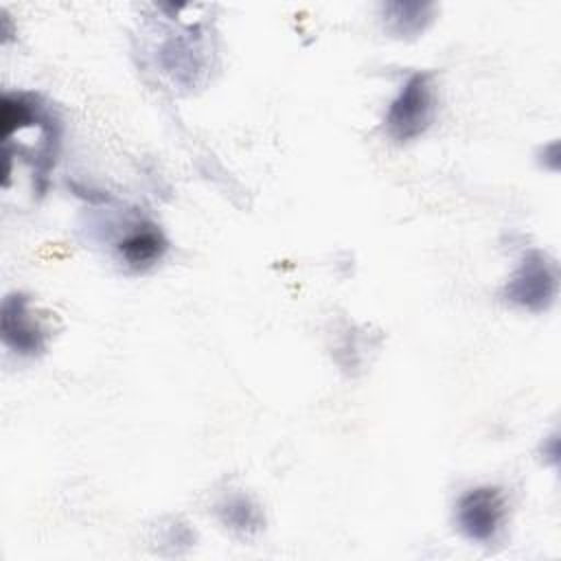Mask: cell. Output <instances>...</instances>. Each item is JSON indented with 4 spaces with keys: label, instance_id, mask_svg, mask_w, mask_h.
<instances>
[{
    "label": "cell",
    "instance_id": "6da1fadb",
    "mask_svg": "<svg viewBox=\"0 0 561 561\" xmlns=\"http://www.w3.org/2000/svg\"><path fill=\"white\" fill-rule=\"evenodd\" d=\"M434 116V90L427 75H412L386 114L388 134L408 142L421 136Z\"/></svg>",
    "mask_w": 561,
    "mask_h": 561
},
{
    "label": "cell",
    "instance_id": "7a4b0ae2",
    "mask_svg": "<svg viewBox=\"0 0 561 561\" xmlns=\"http://www.w3.org/2000/svg\"><path fill=\"white\" fill-rule=\"evenodd\" d=\"M506 517V500L495 486L467 491L456 508L460 530L473 541H491Z\"/></svg>",
    "mask_w": 561,
    "mask_h": 561
},
{
    "label": "cell",
    "instance_id": "3957f363",
    "mask_svg": "<svg viewBox=\"0 0 561 561\" xmlns=\"http://www.w3.org/2000/svg\"><path fill=\"white\" fill-rule=\"evenodd\" d=\"M554 294V272L543 254L530 252L506 287V296L528 309H543Z\"/></svg>",
    "mask_w": 561,
    "mask_h": 561
},
{
    "label": "cell",
    "instance_id": "277c9868",
    "mask_svg": "<svg viewBox=\"0 0 561 561\" xmlns=\"http://www.w3.org/2000/svg\"><path fill=\"white\" fill-rule=\"evenodd\" d=\"M2 337L20 353H37L44 348V331L33 320L24 296H11L2 305Z\"/></svg>",
    "mask_w": 561,
    "mask_h": 561
},
{
    "label": "cell",
    "instance_id": "5b68a950",
    "mask_svg": "<svg viewBox=\"0 0 561 561\" xmlns=\"http://www.w3.org/2000/svg\"><path fill=\"white\" fill-rule=\"evenodd\" d=\"M167 250V241L158 226L149 221H140L118 241V252L131 267L153 265Z\"/></svg>",
    "mask_w": 561,
    "mask_h": 561
}]
</instances>
